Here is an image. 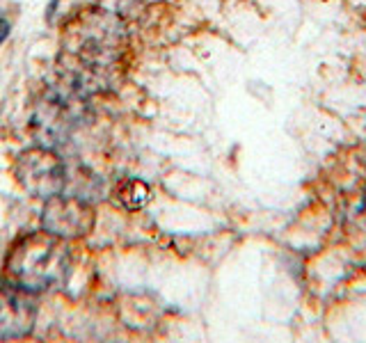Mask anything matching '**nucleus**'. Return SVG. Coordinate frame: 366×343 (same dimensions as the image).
<instances>
[{"label":"nucleus","mask_w":366,"mask_h":343,"mask_svg":"<svg viewBox=\"0 0 366 343\" xmlns=\"http://www.w3.org/2000/svg\"><path fill=\"white\" fill-rule=\"evenodd\" d=\"M152 197V190H149L147 183L137 181V179H126L119 183L117 188V199L126 206L129 211H137L149 202Z\"/></svg>","instance_id":"5"},{"label":"nucleus","mask_w":366,"mask_h":343,"mask_svg":"<svg viewBox=\"0 0 366 343\" xmlns=\"http://www.w3.org/2000/svg\"><path fill=\"white\" fill-rule=\"evenodd\" d=\"M34 323V307L16 286L0 289V337L16 339L28 334Z\"/></svg>","instance_id":"4"},{"label":"nucleus","mask_w":366,"mask_h":343,"mask_svg":"<svg viewBox=\"0 0 366 343\" xmlns=\"http://www.w3.org/2000/svg\"><path fill=\"white\" fill-rule=\"evenodd\" d=\"M144 3H163V0H144Z\"/></svg>","instance_id":"7"},{"label":"nucleus","mask_w":366,"mask_h":343,"mask_svg":"<svg viewBox=\"0 0 366 343\" xmlns=\"http://www.w3.org/2000/svg\"><path fill=\"white\" fill-rule=\"evenodd\" d=\"M97 213L89 204L74 197H57L46 199V209L41 215V229L62 240L87 236L94 229Z\"/></svg>","instance_id":"3"},{"label":"nucleus","mask_w":366,"mask_h":343,"mask_svg":"<svg viewBox=\"0 0 366 343\" xmlns=\"http://www.w3.org/2000/svg\"><path fill=\"white\" fill-rule=\"evenodd\" d=\"M7 34H9V23L5 19H0V44L7 39Z\"/></svg>","instance_id":"6"},{"label":"nucleus","mask_w":366,"mask_h":343,"mask_svg":"<svg viewBox=\"0 0 366 343\" xmlns=\"http://www.w3.org/2000/svg\"><path fill=\"white\" fill-rule=\"evenodd\" d=\"M14 177L23 190L41 199L57 197L64 188L62 160L53 151H46V149L23 151L14 163Z\"/></svg>","instance_id":"2"},{"label":"nucleus","mask_w":366,"mask_h":343,"mask_svg":"<svg viewBox=\"0 0 366 343\" xmlns=\"http://www.w3.org/2000/svg\"><path fill=\"white\" fill-rule=\"evenodd\" d=\"M66 270V247L64 240L49 232L28 234L19 238L9 249L5 261V272L11 286L34 293L46 291L62 279Z\"/></svg>","instance_id":"1"}]
</instances>
